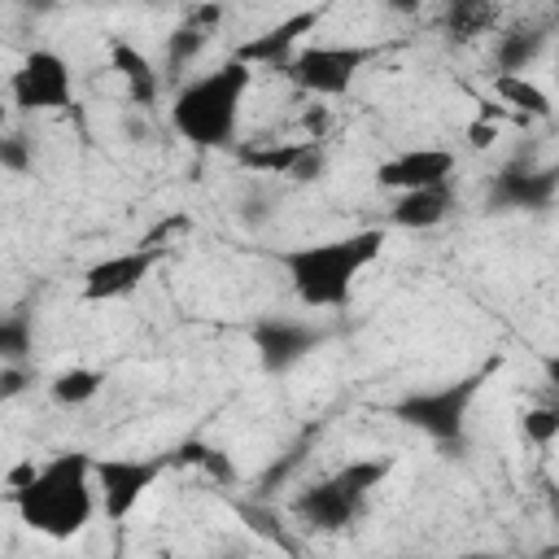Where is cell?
Segmentation results:
<instances>
[{
	"mask_svg": "<svg viewBox=\"0 0 559 559\" xmlns=\"http://www.w3.org/2000/svg\"><path fill=\"white\" fill-rule=\"evenodd\" d=\"M96 459H87L83 450H61L48 463H39L35 480L22 489H9V507L22 515L26 528L52 537V542H70L87 528L92 511H96Z\"/></svg>",
	"mask_w": 559,
	"mask_h": 559,
	"instance_id": "obj_1",
	"label": "cell"
},
{
	"mask_svg": "<svg viewBox=\"0 0 559 559\" xmlns=\"http://www.w3.org/2000/svg\"><path fill=\"white\" fill-rule=\"evenodd\" d=\"M384 249V227H362L336 240H314L280 253V266L288 271V284L301 306L310 310H341L349 306L354 280L380 258Z\"/></svg>",
	"mask_w": 559,
	"mask_h": 559,
	"instance_id": "obj_2",
	"label": "cell"
},
{
	"mask_svg": "<svg viewBox=\"0 0 559 559\" xmlns=\"http://www.w3.org/2000/svg\"><path fill=\"white\" fill-rule=\"evenodd\" d=\"M249 83H253V66L240 57H227L210 74L192 79L170 105L175 131L192 148H227L236 140V122H240V105H245Z\"/></svg>",
	"mask_w": 559,
	"mask_h": 559,
	"instance_id": "obj_3",
	"label": "cell"
},
{
	"mask_svg": "<svg viewBox=\"0 0 559 559\" xmlns=\"http://www.w3.org/2000/svg\"><path fill=\"white\" fill-rule=\"evenodd\" d=\"M502 371V354L476 362L467 376L450 380V384H437V389H415L406 397H397L389 406L393 419L419 428L424 437H432L437 445L445 450H463V432H467V415H472V402L480 397V389Z\"/></svg>",
	"mask_w": 559,
	"mask_h": 559,
	"instance_id": "obj_4",
	"label": "cell"
},
{
	"mask_svg": "<svg viewBox=\"0 0 559 559\" xmlns=\"http://www.w3.org/2000/svg\"><path fill=\"white\" fill-rule=\"evenodd\" d=\"M380 48L371 44H306L288 66V83L310 92V96H341L358 79V70L376 57Z\"/></svg>",
	"mask_w": 559,
	"mask_h": 559,
	"instance_id": "obj_5",
	"label": "cell"
},
{
	"mask_svg": "<svg viewBox=\"0 0 559 559\" xmlns=\"http://www.w3.org/2000/svg\"><path fill=\"white\" fill-rule=\"evenodd\" d=\"M9 92H13V105H17L22 114H52V109H66L70 96H74L66 57L52 52V48L26 52V61H22V66L13 70V79H9Z\"/></svg>",
	"mask_w": 559,
	"mask_h": 559,
	"instance_id": "obj_6",
	"label": "cell"
},
{
	"mask_svg": "<svg viewBox=\"0 0 559 559\" xmlns=\"http://www.w3.org/2000/svg\"><path fill=\"white\" fill-rule=\"evenodd\" d=\"M166 467H170L166 454H157V459H118V454L114 459H96V489H100L105 515L114 524H122L140 507V498L157 485V476Z\"/></svg>",
	"mask_w": 559,
	"mask_h": 559,
	"instance_id": "obj_7",
	"label": "cell"
},
{
	"mask_svg": "<svg viewBox=\"0 0 559 559\" xmlns=\"http://www.w3.org/2000/svg\"><path fill=\"white\" fill-rule=\"evenodd\" d=\"M162 253H166V249L131 245V249H122V253H109V258L92 262V266L83 271V301H118V297L135 293V288L153 275V266L162 262Z\"/></svg>",
	"mask_w": 559,
	"mask_h": 559,
	"instance_id": "obj_8",
	"label": "cell"
},
{
	"mask_svg": "<svg viewBox=\"0 0 559 559\" xmlns=\"http://www.w3.org/2000/svg\"><path fill=\"white\" fill-rule=\"evenodd\" d=\"M323 13H328V4H314V9H297V13H288L284 22H275V26H266V31H258L253 39H245L240 48H236V57L240 61H249V66H275V70H284L306 44V35H314V26L323 22Z\"/></svg>",
	"mask_w": 559,
	"mask_h": 559,
	"instance_id": "obj_9",
	"label": "cell"
},
{
	"mask_svg": "<svg viewBox=\"0 0 559 559\" xmlns=\"http://www.w3.org/2000/svg\"><path fill=\"white\" fill-rule=\"evenodd\" d=\"M249 341H253V349H258L262 371L280 376V371L297 367V362H301V358L323 341V332H319V328H310V323H297V319L266 314V319H258V323L249 328Z\"/></svg>",
	"mask_w": 559,
	"mask_h": 559,
	"instance_id": "obj_10",
	"label": "cell"
},
{
	"mask_svg": "<svg viewBox=\"0 0 559 559\" xmlns=\"http://www.w3.org/2000/svg\"><path fill=\"white\" fill-rule=\"evenodd\" d=\"M362 511H367V498L349 493L336 476H323V480H314L310 489H301V493L293 498V515H297L306 528H314V533H341V528H349Z\"/></svg>",
	"mask_w": 559,
	"mask_h": 559,
	"instance_id": "obj_11",
	"label": "cell"
},
{
	"mask_svg": "<svg viewBox=\"0 0 559 559\" xmlns=\"http://www.w3.org/2000/svg\"><path fill=\"white\" fill-rule=\"evenodd\" d=\"M555 197H559V166L507 162L489 183L493 210H546Z\"/></svg>",
	"mask_w": 559,
	"mask_h": 559,
	"instance_id": "obj_12",
	"label": "cell"
},
{
	"mask_svg": "<svg viewBox=\"0 0 559 559\" xmlns=\"http://www.w3.org/2000/svg\"><path fill=\"white\" fill-rule=\"evenodd\" d=\"M450 175H454V153L450 148H406V153L376 166V183L393 188V192L450 183Z\"/></svg>",
	"mask_w": 559,
	"mask_h": 559,
	"instance_id": "obj_13",
	"label": "cell"
},
{
	"mask_svg": "<svg viewBox=\"0 0 559 559\" xmlns=\"http://www.w3.org/2000/svg\"><path fill=\"white\" fill-rule=\"evenodd\" d=\"M454 205V192L450 183H432V188H411V192H397L393 210H389V223L393 227H411V231H424V227H437Z\"/></svg>",
	"mask_w": 559,
	"mask_h": 559,
	"instance_id": "obj_14",
	"label": "cell"
},
{
	"mask_svg": "<svg viewBox=\"0 0 559 559\" xmlns=\"http://www.w3.org/2000/svg\"><path fill=\"white\" fill-rule=\"evenodd\" d=\"M109 66H114V74L127 83L131 105H157V96H162V79H157L153 61H148L135 44H127V39H109Z\"/></svg>",
	"mask_w": 559,
	"mask_h": 559,
	"instance_id": "obj_15",
	"label": "cell"
},
{
	"mask_svg": "<svg viewBox=\"0 0 559 559\" xmlns=\"http://www.w3.org/2000/svg\"><path fill=\"white\" fill-rule=\"evenodd\" d=\"M319 140H271V144H249V148H240L236 157H240V166H249V170H258V175H284V179H293V170H297V162L314 148Z\"/></svg>",
	"mask_w": 559,
	"mask_h": 559,
	"instance_id": "obj_16",
	"label": "cell"
},
{
	"mask_svg": "<svg viewBox=\"0 0 559 559\" xmlns=\"http://www.w3.org/2000/svg\"><path fill=\"white\" fill-rule=\"evenodd\" d=\"M493 96H498L502 105H511L520 118H550V114H555L546 87H537L528 74H507V70H498V74H493Z\"/></svg>",
	"mask_w": 559,
	"mask_h": 559,
	"instance_id": "obj_17",
	"label": "cell"
},
{
	"mask_svg": "<svg viewBox=\"0 0 559 559\" xmlns=\"http://www.w3.org/2000/svg\"><path fill=\"white\" fill-rule=\"evenodd\" d=\"M493 22H498V4L493 0H450L445 13H441V26H445V35L454 44H467V39L493 31Z\"/></svg>",
	"mask_w": 559,
	"mask_h": 559,
	"instance_id": "obj_18",
	"label": "cell"
},
{
	"mask_svg": "<svg viewBox=\"0 0 559 559\" xmlns=\"http://www.w3.org/2000/svg\"><path fill=\"white\" fill-rule=\"evenodd\" d=\"M542 44H546V35H542L537 26H511V31L498 35L493 61H498V70H507V74H524V70L537 61Z\"/></svg>",
	"mask_w": 559,
	"mask_h": 559,
	"instance_id": "obj_19",
	"label": "cell"
},
{
	"mask_svg": "<svg viewBox=\"0 0 559 559\" xmlns=\"http://www.w3.org/2000/svg\"><path fill=\"white\" fill-rule=\"evenodd\" d=\"M100 384H105V371H96V367H66V371L52 376L48 393L61 406H83V402H92L100 393Z\"/></svg>",
	"mask_w": 559,
	"mask_h": 559,
	"instance_id": "obj_20",
	"label": "cell"
},
{
	"mask_svg": "<svg viewBox=\"0 0 559 559\" xmlns=\"http://www.w3.org/2000/svg\"><path fill=\"white\" fill-rule=\"evenodd\" d=\"M205 39H210V31H201V26H192V22H179V26L170 31V39H166V61H170V70H183L192 57H201Z\"/></svg>",
	"mask_w": 559,
	"mask_h": 559,
	"instance_id": "obj_21",
	"label": "cell"
},
{
	"mask_svg": "<svg viewBox=\"0 0 559 559\" xmlns=\"http://www.w3.org/2000/svg\"><path fill=\"white\" fill-rule=\"evenodd\" d=\"M31 345H35L31 319H26V314H9V319L0 323V358H4V362H26Z\"/></svg>",
	"mask_w": 559,
	"mask_h": 559,
	"instance_id": "obj_22",
	"label": "cell"
},
{
	"mask_svg": "<svg viewBox=\"0 0 559 559\" xmlns=\"http://www.w3.org/2000/svg\"><path fill=\"white\" fill-rule=\"evenodd\" d=\"M520 432H524L533 445H550V441L559 437V406L542 402V406L520 411Z\"/></svg>",
	"mask_w": 559,
	"mask_h": 559,
	"instance_id": "obj_23",
	"label": "cell"
},
{
	"mask_svg": "<svg viewBox=\"0 0 559 559\" xmlns=\"http://www.w3.org/2000/svg\"><path fill=\"white\" fill-rule=\"evenodd\" d=\"M236 511H240V520H245L253 533H262L266 542H275V546H284V550H293V542L284 537V528H280V520H275L271 511H262V507H253V502H240Z\"/></svg>",
	"mask_w": 559,
	"mask_h": 559,
	"instance_id": "obj_24",
	"label": "cell"
},
{
	"mask_svg": "<svg viewBox=\"0 0 559 559\" xmlns=\"http://www.w3.org/2000/svg\"><path fill=\"white\" fill-rule=\"evenodd\" d=\"M197 467L214 480V485H231L236 480V463H231V454L227 450H218V445H201V459H197Z\"/></svg>",
	"mask_w": 559,
	"mask_h": 559,
	"instance_id": "obj_25",
	"label": "cell"
},
{
	"mask_svg": "<svg viewBox=\"0 0 559 559\" xmlns=\"http://www.w3.org/2000/svg\"><path fill=\"white\" fill-rule=\"evenodd\" d=\"M192 223H188V214H166L153 231H144L135 245H148V249H166V245H175V236H183Z\"/></svg>",
	"mask_w": 559,
	"mask_h": 559,
	"instance_id": "obj_26",
	"label": "cell"
},
{
	"mask_svg": "<svg viewBox=\"0 0 559 559\" xmlns=\"http://www.w3.org/2000/svg\"><path fill=\"white\" fill-rule=\"evenodd\" d=\"M0 166L13 170V175H22V170L31 166V148H26L22 135H4V140H0Z\"/></svg>",
	"mask_w": 559,
	"mask_h": 559,
	"instance_id": "obj_27",
	"label": "cell"
},
{
	"mask_svg": "<svg viewBox=\"0 0 559 559\" xmlns=\"http://www.w3.org/2000/svg\"><path fill=\"white\" fill-rule=\"evenodd\" d=\"M26 384H31L26 362H4V367H0V397H4V402H13L17 393H26Z\"/></svg>",
	"mask_w": 559,
	"mask_h": 559,
	"instance_id": "obj_28",
	"label": "cell"
},
{
	"mask_svg": "<svg viewBox=\"0 0 559 559\" xmlns=\"http://www.w3.org/2000/svg\"><path fill=\"white\" fill-rule=\"evenodd\" d=\"M463 140H467V148H493V140H498V122L476 114V118L463 127Z\"/></svg>",
	"mask_w": 559,
	"mask_h": 559,
	"instance_id": "obj_29",
	"label": "cell"
},
{
	"mask_svg": "<svg viewBox=\"0 0 559 559\" xmlns=\"http://www.w3.org/2000/svg\"><path fill=\"white\" fill-rule=\"evenodd\" d=\"M183 22H192V26H201V31H218V22H223V4L218 0H201V4H192L188 9V17Z\"/></svg>",
	"mask_w": 559,
	"mask_h": 559,
	"instance_id": "obj_30",
	"label": "cell"
},
{
	"mask_svg": "<svg viewBox=\"0 0 559 559\" xmlns=\"http://www.w3.org/2000/svg\"><path fill=\"white\" fill-rule=\"evenodd\" d=\"M301 127H306L310 140H323V135H328V105H310V109L301 114Z\"/></svg>",
	"mask_w": 559,
	"mask_h": 559,
	"instance_id": "obj_31",
	"label": "cell"
},
{
	"mask_svg": "<svg viewBox=\"0 0 559 559\" xmlns=\"http://www.w3.org/2000/svg\"><path fill=\"white\" fill-rule=\"evenodd\" d=\"M35 472H39V467H35V459L17 463V467L4 476V489H22V485H31V480H35Z\"/></svg>",
	"mask_w": 559,
	"mask_h": 559,
	"instance_id": "obj_32",
	"label": "cell"
},
{
	"mask_svg": "<svg viewBox=\"0 0 559 559\" xmlns=\"http://www.w3.org/2000/svg\"><path fill=\"white\" fill-rule=\"evenodd\" d=\"M542 371H546V384L559 393V354H546L542 358Z\"/></svg>",
	"mask_w": 559,
	"mask_h": 559,
	"instance_id": "obj_33",
	"label": "cell"
},
{
	"mask_svg": "<svg viewBox=\"0 0 559 559\" xmlns=\"http://www.w3.org/2000/svg\"><path fill=\"white\" fill-rule=\"evenodd\" d=\"M419 4H424V0H384V9H393V13H402V17L419 13Z\"/></svg>",
	"mask_w": 559,
	"mask_h": 559,
	"instance_id": "obj_34",
	"label": "cell"
},
{
	"mask_svg": "<svg viewBox=\"0 0 559 559\" xmlns=\"http://www.w3.org/2000/svg\"><path fill=\"white\" fill-rule=\"evenodd\" d=\"M502 114H507V109H502V105H489V100H480V118H493V122H498V118H502Z\"/></svg>",
	"mask_w": 559,
	"mask_h": 559,
	"instance_id": "obj_35",
	"label": "cell"
},
{
	"mask_svg": "<svg viewBox=\"0 0 559 559\" xmlns=\"http://www.w3.org/2000/svg\"><path fill=\"white\" fill-rule=\"evenodd\" d=\"M550 489V511H555V520H559V485H546Z\"/></svg>",
	"mask_w": 559,
	"mask_h": 559,
	"instance_id": "obj_36",
	"label": "cell"
},
{
	"mask_svg": "<svg viewBox=\"0 0 559 559\" xmlns=\"http://www.w3.org/2000/svg\"><path fill=\"white\" fill-rule=\"evenodd\" d=\"M550 4H555V22H559V0H550Z\"/></svg>",
	"mask_w": 559,
	"mask_h": 559,
	"instance_id": "obj_37",
	"label": "cell"
},
{
	"mask_svg": "<svg viewBox=\"0 0 559 559\" xmlns=\"http://www.w3.org/2000/svg\"><path fill=\"white\" fill-rule=\"evenodd\" d=\"M22 4H31V0H22Z\"/></svg>",
	"mask_w": 559,
	"mask_h": 559,
	"instance_id": "obj_38",
	"label": "cell"
}]
</instances>
